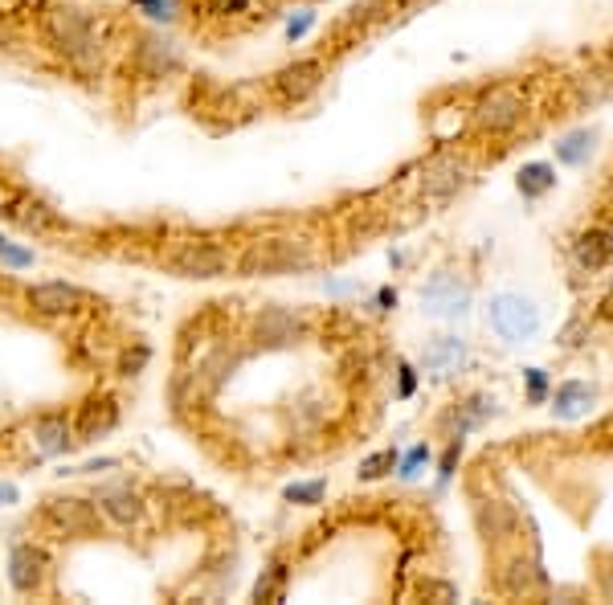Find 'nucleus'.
Returning <instances> with one entry per match:
<instances>
[{
	"instance_id": "nucleus-1",
	"label": "nucleus",
	"mask_w": 613,
	"mask_h": 605,
	"mask_svg": "<svg viewBox=\"0 0 613 605\" xmlns=\"http://www.w3.org/2000/svg\"><path fill=\"white\" fill-rule=\"evenodd\" d=\"M37 33L62 62H70L74 70H99L102 66V42L90 13L66 0H50L37 9Z\"/></svg>"
},
{
	"instance_id": "nucleus-2",
	"label": "nucleus",
	"mask_w": 613,
	"mask_h": 605,
	"mask_svg": "<svg viewBox=\"0 0 613 605\" xmlns=\"http://www.w3.org/2000/svg\"><path fill=\"white\" fill-rule=\"evenodd\" d=\"M233 271L242 278H274V274H307L315 271V250L307 238L295 233H274L258 238L233 258Z\"/></svg>"
},
{
	"instance_id": "nucleus-3",
	"label": "nucleus",
	"mask_w": 613,
	"mask_h": 605,
	"mask_svg": "<svg viewBox=\"0 0 613 605\" xmlns=\"http://www.w3.org/2000/svg\"><path fill=\"white\" fill-rule=\"evenodd\" d=\"M37 516L62 540H95V536H102V512L86 495H50Z\"/></svg>"
},
{
	"instance_id": "nucleus-4",
	"label": "nucleus",
	"mask_w": 613,
	"mask_h": 605,
	"mask_svg": "<svg viewBox=\"0 0 613 605\" xmlns=\"http://www.w3.org/2000/svg\"><path fill=\"white\" fill-rule=\"evenodd\" d=\"M486 328L500 336L503 344H528L540 336V307L519 290H500L486 302Z\"/></svg>"
},
{
	"instance_id": "nucleus-5",
	"label": "nucleus",
	"mask_w": 613,
	"mask_h": 605,
	"mask_svg": "<svg viewBox=\"0 0 613 605\" xmlns=\"http://www.w3.org/2000/svg\"><path fill=\"white\" fill-rule=\"evenodd\" d=\"M524 116H528V99H524L515 87L483 90L471 107L474 128L483 131V135H507V131H515L519 123H524Z\"/></svg>"
},
{
	"instance_id": "nucleus-6",
	"label": "nucleus",
	"mask_w": 613,
	"mask_h": 605,
	"mask_svg": "<svg viewBox=\"0 0 613 605\" xmlns=\"http://www.w3.org/2000/svg\"><path fill=\"white\" fill-rule=\"evenodd\" d=\"M311 332V323L299 316V311H291V307H262L254 319H250V340L258 348H266V352H278V348H295L299 340H307Z\"/></svg>"
},
{
	"instance_id": "nucleus-7",
	"label": "nucleus",
	"mask_w": 613,
	"mask_h": 605,
	"mask_svg": "<svg viewBox=\"0 0 613 605\" xmlns=\"http://www.w3.org/2000/svg\"><path fill=\"white\" fill-rule=\"evenodd\" d=\"M168 271L176 274V278L209 283V278H221V274L233 271V258H229L226 245H217V242H180L168 254Z\"/></svg>"
},
{
	"instance_id": "nucleus-8",
	"label": "nucleus",
	"mask_w": 613,
	"mask_h": 605,
	"mask_svg": "<svg viewBox=\"0 0 613 605\" xmlns=\"http://www.w3.org/2000/svg\"><path fill=\"white\" fill-rule=\"evenodd\" d=\"M131 66H135L140 78H156L160 82V78H176L185 70V54L172 37H164L160 30H147L131 50Z\"/></svg>"
},
{
	"instance_id": "nucleus-9",
	"label": "nucleus",
	"mask_w": 613,
	"mask_h": 605,
	"mask_svg": "<svg viewBox=\"0 0 613 605\" xmlns=\"http://www.w3.org/2000/svg\"><path fill=\"white\" fill-rule=\"evenodd\" d=\"M471 185V164L458 156H438L429 160L426 168H422V180H417V188H422V197L434 205H446L455 201L462 188Z\"/></svg>"
},
{
	"instance_id": "nucleus-10",
	"label": "nucleus",
	"mask_w": 613,
	"mask_h": 605,
	"mask_svg": "<svg viewBox=\"0 0 613 605\" xmlns=\"http://www.w3.org/2000/svg\"><path fill=\"white\" fill-rule=\"evenodd\" d=\"M95 504H99L102 519L114 524V528H140L143 519H147V499L131 483H102L95 491Z\"/></svg>"
},
{
	"instance_id": "nucleus-11",
	"label": "nucleus",
	"mask_w": 613,
	"mask_h": 605,
	"mask_svg": "<svg viewBox=\"0 0 613 605\" xmlns=\"http://www.w3.org/2000/svg\"><path fill=\"white\" fill-rule=\"evenodd\" d=\"M25 302L33 316L42 319H66V316H78L86 307V290L74 287V283H33L25 290Z\"/></svg>"
},
{
	"instance_id": "nucleus-12",
	"label": "nucleus",
	"mask_w": 613,
	"mask_h": 605,
	"mask_svg": "<svg viewBox=\"0 0 613 605\" xmlns=\"http://www.w3.org/2000/svg\"><path fill=\"white\" fill-rule=\"evenodd\" d=\"M422 307H426L429 316H442V319L467 316V307H471V287L450 271L429 274V283L422 287Z\"/></svg>"
},
{
	"instance_id": "nucleus-13",
	"label": "nucleus",
	"mask_w": 613,
	"mask_h": 605,
	"mask_svg": "<svg viewBox=\"0 0 613 605\" xmlns=\"http://www.w3.org/2000/svg\"><path fill=\"white\" fill-rule=\"evenodd\" d=\"M45 576H50V552L33 540H17L9 548V585L29 597V593H42Z\"/></svg>"
},
{
	"instance_id": "nucleus-14",
	"label": "nucleus",
	"mask_w": 613,
	"mask_h": 605,
	"mask_svg": "<svg viewBox=\"0 0 613 605\" xmlns=\"http://www.w3.org/2000/svg\"><path fill=\"white\" fill-rule=\"evenodd\" d=\"M324 78H328V70H324V62H319V58H295V62H286L283 70L274 74L271 90L283 102H307L315 90L324 87Z\"/></svg>"
},
{
	"instance_id": "nucleus-15",
	"label": "nucleus",
	"mask_w": 613,
	"mask_h": 605,
	"mask_svg": "<svg viewBox=\"0 0 613 605\" xmlns=\"http://www.w3.org/2000/svg\"><path fill=\"white\" fill-rule=\"evenodd\" d=\"M114 426H119V402H114L111 393H95V397H86L78 405V418H74L78 442H99Z\"/></svg>"
},
{
	"instance_id": "nucleus-16",
	"label": "nucleus",
	"mask_w": 613,
	"mask_h": 605,
	"mask_svg": "<svg viewBox=\"0 0 613 605\" xmlns=\"http://www.w3.org/2000/svg\"><path fill=\"white\" fill-rule=\"evenodd\" d=\"M0 217L4 221H13L17 230L25 233H50V230H62V217L42 201V197H29V193H17L9 201L0 205Z\"/></svg>"
},
{
	"instance_id": "nucleus-17",
	"label": "nucleus",
	"mask_w": 613,
	"mask_h": 605,
	"mask_svg": "<svg viewBox=\"0 0 613 605\" xmlns=\"http://www.w3.org/2000/svg\"><path fill=\"white\" fill-rule=\"evenodd\" d=\"M474 524H479V536L495 548L519 536V512L512 504H503V499H491V495L474 504Z\"/></svg>"
},
{
	"instance_id": "nucleus-18",
	"label": "nucleus",
	"mask_w": 613,
	"mask_h": 605,
	"mask_svg": "<svg viewBox=\"0 0 613 605\" xmlns=\"http://www.w3.org/2000/svg\"><path fill=\"white\" fill-rule=\"evenodd\" d=\"M422 364H426V373L450 381V376H458L471 364V348H467L462 336H434L426 352H422Z\"/></svg>"
},
{
	"instance_id": "nucleus-19",
	"label": "nucleus",
	"mask_w": 613,
	"mask_h": 605,
	"mask_svg": "<svg viewBox=\"0 0 613 605\" xmlns=\"http://www.w3.org/2000/svg\"><path fill=\"white\" fill-rule=\"evenodd\" d=\"M33 442H37V450L50 454V459L66 454V450L78 442L74 418L66 414V409H45V414H37V418H33Z\"/></svg>"
},
{
	"instance_id": "nucleus-20",
	"label": "nucleus",
	"mask_w": 613,
	"mask_h": 605,
	"mask_svg": "<svg viewBox=\"0 0 613 605\" xmlns=\"http://www.w3.org/2000/svg\"><path fill=\"white\" fill-rule=\"evenodd\" d=\"M238 369H242V348H229V344L214 348V352L197 364V389L205 393V397H214Z\"/></svg>"
},
{
	"instance_id": "nucleus-21",
	"label": "nucleus",
	"mask_w": 613,
	"mask_h": 605,
	"mask_svg": "<svg viewBox=\"0 0 613 605\" xmlns=\"http://www.w3.org/2000/svg\"><path fill=\"white\" fill-rule=\"evenodd\" d=\"M491 414H495V397H486V393H474V397H467V402L450 405V414L442 418V426L450 430V438H462L467 430L483 426Z\"/></svg>"
},
{
	"instance_id": "nucleus-22",
	"label": "nucleus",
	"mask_w": 613,
	"mask_h": 605,
	"mask_svg": "<svg viewBox=\"0 0 613 605\" xmlns=\"http://www.w3.org/2000/svg\"><path fill=\"white\" fill-rule=\"evenodd\" d=\"M500 590L512 593V597H524V593L544 590V569L532 561V557H512L500 573Z\"/></svg>"
},
{
	"instance_id": "nucleus-23",
	"label": "nucleus",
	"mask_w": 613,
	"mask_h": 605,
	"mask_svg": "<svg viewBox=\"0 0 613 605\" xmlns=\"http://www.w3.org/2000/svg\"><path fill=\"white\" fill-rule=\"evenodd\" d=\"M572 258L581 271H601L605 262L613 258V233L610 230H585L577 233V242H572Z\"/></svg>"
},
{
	"instance_id": "nucleus-24",
	"label": "nucleus",
	"mask_w": 613,
	"mask_h": 605,
	"mask_svg": "<svg viewBox=\"0 0 613 605\" xmlns=\"http://www.w3.org/2000/svg\"><path fill=\"white\" fill-rule=\"evenodd\" d=\"M593 385L585 381H565L557 393H552V409H557V418H581L589 405H593Z\"/></svg>"
},
{
	"instance_id": "nucleus-25",
	"label": "nucleus",
	"mask_w": 613,
	"mask_h": 605,
	"mask_svg": "<svg viewBox=\"0 0 613 605\" xmlns=\"http://www.w3.org/2000/svg\"><path fill=\"white\" fill-rule=\"evenodd\" d=\"M515 185H519V193H524V197H532V201H536V197H544L548 188H557V168H552V164H540V160H536V164H524Z\"/></svg>"
},
{
	"instance_id": "nucleus-26",
	"label": "nucleus",
	"mask_w": 613,
	"mask_h": 605,
	"mask_svg": "<svg viewBox=\"0 0 613 605\" xmlns=\"http://www.w3.org/2000/svg\"><path fill=\"white\" fill-rule=\"evenodd\" d=\"M613 90V78H605L601 70H589V74H577L572 78V99L581 102V107H593V102H601L605 95Z\"/></svg>"
},
{
	"instance_id": "nucleus-27",
	"label": "nucleus",
	"mask_w": 613,
	"mask_h": 605,
	"mask_svg": "<svg viewBox=\"0 0 613 605\" xmlns=\"http://www.w3.org/2000/svg\"><path fill=\"white\" fill-rule=\"evenodd\" d=\"M397 450H376V454H369V459L360 462V471H357V479L360 483H376V479H385V475H393L397 471Z\"/></svg>"
},
{
	"instance_id": "nucleus-28",
	"label": "nucleus",
	"mask_w": 613,
	"mask_h": 605,
	"mask_svg": "<svg viewBox=\"0 0 613 605\" xmlns=\"http://www.w3.org/2000/svg\"><path fill=\"white\" fill-rule=\"evenodd\" d=\"M324 495H328V483H324V479H311V483H291V487L283 491L286 504H299V507L324 504Z\"/></svg>"
},
{
	"instance_id": "nucleus-29",
	"label": "nucleus",
	"mask_w": 613,
	"mask_h": 605,
	"mask_svg": "<svg viewBox=\"0 0 613 605\" xmlns=\"http://www.w3.org/2000/svg\"><path fill=\"white\" fill-rule=\"evenodd\" d=\"M589 147H593V135H589V131H572V135H565L557 144V156L565 160V164H581V160L589 156Z\"/></svg>"
},
{
	"instance_id": "nucleus-30",
	"label": "nucleus",
	"mask_w": 613,
	"mask_h": 605,
	"mask_svg": "<svg viewBox=\"0 0 613 605\" xmlns=\"http://www.w3.org/2000/svg\"><path fill=\"white\" fill-rule=\"evenodd\" d=\"M283 590H286V569L283 564H271V573L254 585V597L258 602H283Z\"/></svg>"
},
{
	"instance_id": "nucleus-31",
	"label": "nucleus",
	"mask_w": 613,
	"mask_h": 605,
	"mask_svg": "<svg viewBox=\"0 0 613 605\" xmlns=\"http://www.w3.org/2000/svg\"><path fill=\"white\" fill-rule=\"evenodd\" d=\"M147 361H152V348L135 344V348H128V352L119 356V373L135 376V373H143V364H147Z\"/></svg>"
},
{
	"instance_id": "nucleus-32",
	"label": "nucleus",
	"mask_w": 613,
	"mask_h": 605,
	"mask_svg": "<svg viewBox=\"0 0 613 605\" xmlns=\"http://www.w3.org/2000/svg\"><path fill=\"white\" fill-rule=\"evenodd\" d=\"M429 462V447H422V442H417L414 450H409V454H405V462L397 459V475L401 479H417L422 475V466H426Z\"/></svg>"
},
{
	"instance_id": "nucleus-33",
	"label": "nucleus",
	"mask_w": 613,
	"mask_h": 605,
	"mask_svg": "<svg viewBox=\"0 0 613 605\" xmlns=\"http://www.w3.org/2000/svg\"><path fill=\"white\" fill-rule=\"evenodd\" d=\"M135 9L152 21H172L176 16V0H135Z\"/></svg>"
},
{
	"instance_id": "nucleus-34",
	"label": "nucleus",
	"mask_w": 613,
	"mask_h": 605,
	"mask_svg": "<svg viewBox=\"0 0 613 605\" xmlns=\"http://www.w3.org/2000/svg\"><path fill=\"white\" fill-rule=\"evenodd\" d=\"M0 262L13 266V271H21V266H33V254L21 250V245H13L9 238H0Z\"/></svg>"
},
{
	"instance_id": "nucleus-35",
	"label": "nucleus",
	"mask_w": 613,
	"mask_h": 605,
	"mask_svg": "<svg viewBox=\"0 0 613 605\" xmlns=\"http://www.w3.org/2000/svg\"><path fill=\"white\" fill-rule=\"evenodd\" d=\"M458 459H462V438H450V447H446L442 462H438V483H450V475H455Z\"/></svg>"
},
{
	"instance_id": "nucleus-36",
	"label": "nucleus",
	"mask_w": 613,
	"mask_h": 605,
	"mask_svg": "<svg viewBox=\"0 0 613 605\" xmlns=\"http://www.w3.org/2000/svg\"><path fill=\"white\" fill-rule=\"evenodd\" d=\"M205 9L214 16H238L250 9V0H205Z\"/></svg>"
},
{
	"instance_id": "nucleus-37",
	"label": "nucleus",
	"mask_w": 613,
	"mask_h": 605,
	"mask_svg": "<svg viewBox=\"0 0 613 605\" xmlns=\"http://www.w3.org/2000/svg\"><path fill=\"white\" fill-rule=\"evenodd\" d=\"M544 397H548V376H544V369H528V402L540 405Z\"/></svg>"
},
{
	"instance_id": "nucleus-38",
	"label": "nucleus",
	"mask_w": 613,
	"mask_h": 605,
	"mask_svg": "<svg viewBox=\"0 0 613 605\" xmlns=\"http://www.w3.org/2000/svg\"><path fill=\"white\" fill-rule=\"evenodd\" d=\"M397 373H401L397 397H414V389H417V373H414V364H401Z\"/></svg>"
},
{
	"instance_id": "nucleus-39",
	"label": "nucleus",
	"mask_w": 613,
	"mask_h": 605,
	"mask_svg": "<svg viewBox=\"0 0 613 605\" xmlns=\"http://www.w3.org/2000/svg\"><path fill=\"white\" fill-rule=\"evenodd\" d=\"M307 25H311V13H303L299 21H291V25H286V37H291V42H295V37H303V33H307Z\"/></svg>"
},
{
	"instance_id": "nucleus-40",
	"label": "nucleus",
	"mask_w": 613,
	"mask_h": 605,
	"mask_svg": "<svg viewBox=\"0 0 613 605\" xmlns=\"http://www.w3.org/2000/svg\"><path fill=\"white\" fill-rule=\"evenodd\" d=\"M9 45H17V33L9 30V21H0V50H9Z\"/></svg>"
},
{
	"instance_id": "nucleus-41",
	"label": "nucleus",
	"mask_w": 613,
	"mask_h": 605,
	"mask_svg": "<svg viewBox=\"0 0 613 605\" xmlns=\"http://www.w3.org/2000/svg\"><path fill=\"white\" fill-rule=\"evenodd\" d=\"M17 499V487H9V483H0V504H13Z\"/></svg>"
},
{
	"instance_id": "nucleus-42",
	"label": "nucleus",
	"mask_w": 613,
	"mask_h": 605,
	"mask_svg": "<svg viewBox=\"0 0 613 605\" xmlns=\"http://www.w3.org/2000/svg\"><path fill=\"white\" fill-rule=\"evenodd\" d=\"M601 316L613 319V290H610V295H605V299H601Z\"/></svg>"
},
{
	"instance_id": "nucleus-43",
	"label": "nucleus",
	"mask_w": 613,
	"mask_h": 605,
	"mask_svg": "<svg viewBox=\"0 0 613 605\" xmlns=\"http://www.w3.org/2000/svg\"><path fill=\"white\" fill-rule=\"evenodd\" d=\"M397 4H422V0H397Z\"/></svg>"
}]
</instances>
